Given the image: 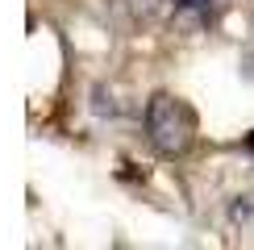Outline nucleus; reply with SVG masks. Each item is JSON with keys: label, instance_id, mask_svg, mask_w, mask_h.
Segmentation results:
<instances>
[{"label": "nucleus", "instance_id": "1", "mask_svg": "<svg viewBox=\"0 0 254 250\" xmlns=\"http://www.w3.org/2000/svg\"><path fill=\"white\" fill-rule=\"evenodd\" d=\"M146 129H150V142L158 154H184L196 138V113L188 100L158 92L146 109Z\"/></svg>", "mask_w": 254, "mask_h": 250}, {"label": "nucleus", "instance_id": "2", "mask_svg": "<svg viewBox=\"0 0 254 250\" xmlns=\"http://www.w3.org/2000/svg\"><path fill=\"white\" fill-rule=\"evenodd\" d=\"M175 4H179V8H204L208 0H175Z\"/></svg>", "mask_w": 254, "mask_h": 250}, {"label": "nucleus", "instance_id": "3", "mask_svg": "<svg viewBox=\"0 0 254 250\" xmlns=\"http://www.w3.org/2000/svg\"><path fill=\"white\" fill-rule=\"evenodd\" d=\"M250 150H254V133H250Z\"/></svg>", "mask_w": 254, "mask_h": 250}]
</instances>
